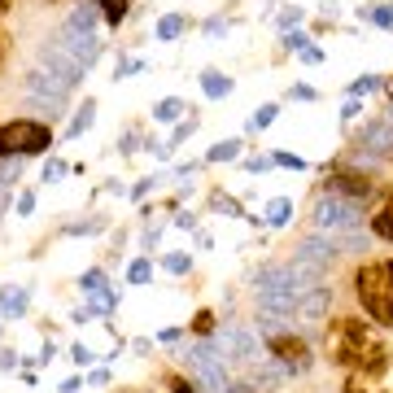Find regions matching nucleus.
<instances>
[{"label": "nucleus", "instance_id": "8", "mask_svg": "<svg viewBox=\"0 0 393 393\" xmlns=\"http://www.w3.org/2000/svg\"><path fill=\"white\" fill-rule=\"evenodd\" d=\"M210 350L219 354V363H258V341L249 328H219Z\"/></svg>", "mask_w": 393, "mask_h": 393}, {"label": "nucleus", "instance_id": "18", "mask_svg": "<svg viewBox=\"0 0 393 393\" xmlns=\"http://www.w3.org/2000/svg\"><path fill=\"white\" fill-rule=\"evenodd\" d=\"M288 215H293V201H284V197H280V201H271V215H267L271 223H284Z\"/></svg>", "mask_w": 393, "mask_h": 393}, {"label": "nucleus", "instance_id": "29", "mask_svg": "<svg viewBox=\"0 0 393 393\" xmlns=\"http://www.w3.org/2000/svg\"><path fill=\"white\" fill-rule=\"evenodd\" d=\"M293 96H297V101H314V92H310L306 84H297V88H293Z\"/></svg>", "mask_w": 393, "mask_h": 393}, {"label": "nucleus", "instance_id": "10", "mask_svg": "<svg viewBox=\"0 0 393 393\" xmlns=\"http://www.w3.org/2000/svg\"><path fill=\"white\" fill-rule=\"evenodd\" d=\"M328 306H332L328 284H314V288H306V293H302V302L293 306V319H302V324H319L324 314H328Z\"/></svg>", "mask_w": 393, "mask_h": 393}, {"label": "nucleus", "instance_id": "2", "mask_svg": "<svg viewBox=\"0 0 393 393\" xmlns=\"http://www.w3.org/2000/svg\"><path fill=\"white\" fill-rule=\"evenodd\" d=\"M354 293L380 328H393V262H367V267H358Z\"/></svg>", "mask_w": 393, "mask_h": 393}, {"label": "nucleus", "instance_id": "27", "mask_svg": "<svg viewBox=\"0 0 393 393\" xmlns=\"http://www.w3.org/2000/svg\"><path fill=\"white\" fill-rule=\"evenodd\" d=\"M66 175V166L62 162H48V171H44V179H62Z\"/></svg>", "mask_w": 393, "mask_h": 393}, {"label": "nucleus", "instance_id": "15", "mask_svg": "<svg viewBox=\"0 0 393 393\" xmlns=\"http://www.w3.org/2000/svg\"><path fill=\"white\" fill-rule=\"evenodd\" d=\"M22 306H26V293H22V288H13V293H0V310H5V314H22Z\"/></svg>", "mask_w": 393, "mask_h": 393}, {"label": "nucleus", "instance_id": "19", "mask_svg": "<svg viewBox=\"0 0 393 393\" xmlns=\"http://www.w3.org/2000/svg\"><path fill=\"white\" fill-rule=\"evenodd\" d=\"M179 110H183V101H175V96H166L162 105H157V118H179Z\"/></svg>", "mask_w": 393, "mask_h": 393}, {"label": "nucleus", "instance_id": "24", "mask_svg": "<svg viewBox=\"0 0 393 393\" xmlns=\"http://www.w3.org/2000/svg\"><path fill=\"white\" fill-rule=\"evenodd\" d=\"M149 271H153L149 262H136V267H131V280H136V284H144V280H149Z\"/></svg>", "mask_w": 393, "mask_h": 393}, {"label": "nucleus", "instance_id": "14", "mask_svg": "<svg viewBox=\"0 0 393 393\" xmlns=\"http://www.w3.org/2000/svg\"><path fill=\"white\" fill-rule=\"evenodd\" d=\"M179 31H183V13H166L157 22V40H179Z\"/></svg>", "mask_w": 393, "mask_h": 393}, {"label": "nucleus", "instance_id": "25", "mask_svg": "<svg viewBox=\"0 0 393 393\" xmlns=\"http://www.w3.org/2000/svg\"><path fill=\"white\" fill-rule=\"evenodd\" d=\"M166 267H171V271H188V258H183V254H171Z\"/></svg>", "mask_w": 393, "mask_h": 393}, {"label": "nucleus", "instance_id": "12", "mask_svg": "<svg viewBox=\"0 0 393 393\" xmlns=\"http://www.w3.org/2000/svg\"><path fill=\"white\" fill-rule=\"evenodd\" d=\"M332 258H336V241H319V236L302 241V249H297V262H306V267H314V271H324Z\"/></svg>", "mask_w": 393, "mask_h": 393}, {"label": "nucleus", "instance_id": "26", "mask_svg": "<svg viewBox=\"0 0 393 393\" xmlns=\"http://www.w3.org/2000/svg\"><path fill=\"white\" fill-rule=\"evenodd\" d=\"M376 88V79H358V84L350 88V96H363V92H372Z\"/></svg>", "mask_w": 393, "mask_h": 393}, {"label": "nucleus", "instance_id": "3", "mask_svg": "<svg viewBox=\"0 0 393 393\" xmlns=\"http://www.w3.org/2000/svg\"><path fill=\"white\" fill-rule=\"evenodd\" d=\"M376 354H385L376 346V336L367 332L358 319H336L332 332H328V358L332 363H350V367H363V363H372Z\"/></svg>", "mask_w": 393, "mask_h": 393}, {"label": "nucleus", "instance_id": "4", "mask_svg": "<svg viewBox=\"0 0 393 393\" xmlns=\"http://www.w3.org/2000/svg\"><path fill=\"white\" fill-rule=\"evenodd\" d=\"M74 79H79L74 70H66L57 62H44V66H35L31 74L22 79V92H26V101H31V105H44V110L52 114V110H57V101L70 96Z\"/></svg>", "mask_w": 393, "mask_h": 393}, {"label": "nucleus", "instance_id": "7", "mask_svg": "<svg viewBox=\"0 0 393 393\" xmlns=\"http://www.w3.org/2000/svg\"><path fill=\"white\" fill-rule=\"evenodd\" d=\"M346 393H393V354H376L372 363L354 367Z\"/></svg>", "mask_w": 393, "mask_h": 393}, {"label": "nucleus", "instance_id": "13", "mask_svg": "<svg viewBox=\"0 0 393 393\" xmlns=\"http://www.w3.org/2000/svg\"><path fill=\"white\" fill-rule=\"evenodd\" d=\"M363 140L372 144V149H380V153H389V149H393V136H389V123H372V127L363 131Z\"/></svg>", "mask_w": 393, "mask_h": 393}, {"label": "nucleus", "instance_id": "21", "mask_svg": "<svg viewBox=\"0 0 393 393\" xmlns=\"http://www.w3.org/2000/svg\"><path fill=\"white\" fill-rule=\"evenodd\" d=\"M236 149H241V144H236V140H227V144H219L210 157H215V162H227V157H236Z\"/></svg>", "mask_w": 393, "mask_h": 393}, {"label": "nucleus", "instance_id": "11", "mask_svg": "<svg viewBox=\"0 0 393 393\" xmlns=\"http://www.w3.org/2000/svg\"><path fill=\"white\" fill-rule=\"evenodd\" d=\"M271 354H275V363L288 367V372H297V367L310 363V350L302 346L297 336H275V341H271Z\"/></svg>", "mask_w": 393, "mask_h": 393}, {"label": "nucleus", "instance_id": "20", "mask_svg": "<svg viewBox=\"0 0 393 393\" xmlns=\"http://www.w3.org/2000/svg\"><path fill=\"white\" fill-rule=\"evenodd\" d=\"M376 232L385 236V241H393V205H389V210H385V215L376 219Z\"/></svg>", "mask_w": 393, "mask_h": 393}, {"label": "nucleus", "instance_id": "16", "mask_svg": "<svg viewBox=\"0 0 393 393\" xmlns=\"http://www.w3.org/2000/svg\"><path fill=\"white\" fill-rule=\"evenodd\" d=\"M201 84H205L210 96H227V92H232V79H223V74H205Z\"/></svg>", "mask_w": 393, "mask_h": 393}, {"label": "nucleus", "instance_id": "6", "mask_svg": "<svg viewBox=\"0 0 393 393\" xmlns=\"http://www.w3.org/2000/svg\"><path fill=\"white\" fill-rule=\"evenodd\" d=\"M314 227L319 232H350L358 223V201L354 197H341V193H328L314 201Z\"/></svg>", "mask_w": 393, "mask_h": 393}, {"label": "nucleus", "instance_id": "28", "mask_svg": "<svg viewBox=\"0 0 393 393\" xmlns=\"http://www.w3.org/2000/svg\"><path fill=\"white\" fill-rule=\"evenodd\" d=\"M5 205H9V183L0 179V219H5Z\"/></svg>", "mask_w": 393, "mask_h": 393}, {"label": "nucleus", "instance_id": "23", "mask_svg": "<svg viewBox=\"0 0 393 393\" xmlns=\"http://www.w3.org/2000/svg\"><path fill=\"white\" fill-rule=\"evenodd\" d=\"M88 123H92V105H88V110H79V118L70 123V131H74V136H79V131H84Z\"/></svg>", "mask_w": 393, "mask_h": 393}, {"label": "nucleus", "instance_id": "31", "mask_svg": "<svg viewBox=\"0 0 393 393\" xmlns=\"http://www.w3.org/2000/svg\"><path fill=\"white\" fill-rule=\"evenodd\" d=\"M389 123H393V110H389Z\"/></svg>", "mask_w": 393, "mask_h": 393}, {"label": "nucleus", "instance_id": "5", "mask_svg": "<svg viewBox=\"0 0 393 393\" xmlns=\"http://www.w3.org/2000/svg\"><path fill=\"white\" fill-rule=\"evenodd\" d=\"M52 144L48 127L31 123V118H13L0 127V153H44Z\"/></svg>", "mask_w": 393, "mask_h": 393}, {"label": "nucleus", "instance_id": "1", "mask_svg": "<svg viewBox=\"0 0 393 393\" xmlns=\"http://www.w3.org/2000/svg\"><path fill=\"white\" fill-rule=\"evenodd\" d=\"M324 280V271H314L306 267V262H288V267H271V271H262L258 288H254V302L262 314H293V306L302 302L306 288H314Z\"/></svg>", "mask_w": 393, "mask_h": 393}, {"label": "nucleus", "instance_id": "22", "mask_svg": "<svg viewBox=\"0 0 393 393\" xmlns=\"http://www.w3.org/2000/svg\"><path fill=\"white\" fill-rule=\"evenodd\" d=\"M271 118H275V105H262V110L254 114V127H267Z\"/></svg>", "mask_w": 393, "mask_h": 393}, {"label": "nucleus", "instance_id": "17", "mask_svg": "<svg viewBox=\"0 0 393 393\" xmlns=\"http://www.w3.org/2000/svg\"><path fill=\"white\" fill-rule=\"evenodd\" d=\"M96 5L105 9V18H110V22H123V13H127V0H96Z\"/></svg>", "mask_w": 393, "mask_h": 393}, {"label": "nucleus", "instance_id": "9", "mask_svg": "<svg viewBox=\"0 0 393 393\" xmlns=\"http://www.w3.org/2000/svg\"><path fill=\"white\" fill-rule=\"evenodd\" d=\"M183 358V367L201 380V389H210V393H227V376H223V363H219V354L210 350V346H197V350H183L179 354Z\"/></svg>", "mask_w": 393, "mask_h": 393}, {"label": "nucleus", "instance_id": "30", "mask_svg": "<svg viewBox=\"0 0 393 393\" xmlns=\"http://www.w3.org/2000/svg\"><path fill=\"white\" fill-rule=\"evenodd\" d=\"M5 9H9V0H0V13H5Z\"/></svg>", "mask_w": 393, "mask_h": 393}]
</instances>
